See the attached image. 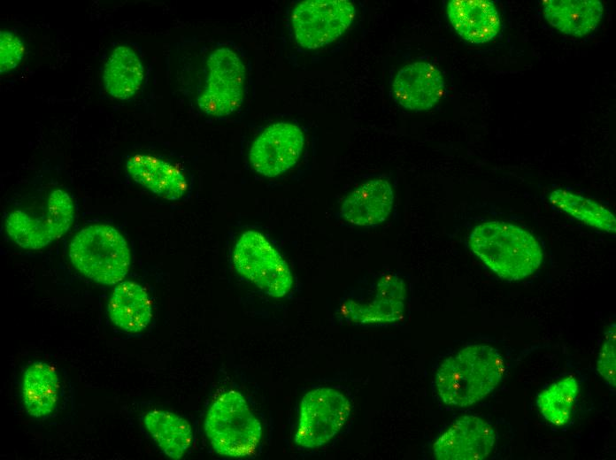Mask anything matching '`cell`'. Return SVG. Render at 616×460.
I'll return each mask as SVG.
<instances>
[{"label":"cell","mask_w":616,"mask_h":460,"mask_svg":"<svg viewBox=\"0 0 616 460\" xmlns=\"http://www.w3.org/2000/svg\"><path fill=\"white\" fill-rule=\"evenodd\" d=\"M446 12L452 27L468 42L485 43L499 33V14L491 1L451 0Z\"/></svg>","instance_id":"cell-16"},{"label":"cell","mask_w":616,"mask_h":460,"mask_svg":"<svg viewBox=\"0 0 616 460\" xmlns=\"http://www.w3.org/2000/svg\"><path fill=\"white\" fill-rule=\"evenodd\" d=\"M468 244L489 269L505 280L517 281L532 275L543 259V249L533 234L502 221L476 226Z\"/></svg>","instance_id":"cell-2"},{"label":"cell","mask_w":616,"mask_h":460,"mask_svg":"<svg viewBox=\"0 0 616 460\" xmlns=\"http://www.w3.org/2000/svg\"><path fill=\"white\" fill-rule=\"evenodd\" d=\"M233 264L236 272L272 297H283L293 286L291 271L279 251L264 234L243 232L235 244Z\"/></svg>","instance_id":"cell-5"},{"label":"cell","mask_w":616,"mask_h":460,"mask_svg":"<svg viewBox=\"0 0 616 460\" xmlns=\"http://www.w3.org/2000/svg\"><path fill=\"white\" fill-rule=\"evenodd\" d=\"M504 371L505 362L497 349L470 344L441 363L435 386L444 404L466 408L490 395L501 383Z\"/></svg>","instance_id":"cell-1"},{"label":"cell","mask_w":616,"mask_h":460,"mask_svg":"<svg viewBox=\"0 0 616 460\" xmlns=\"http://www.w3.org/2000/svg\"><path fill=\"white\" fill-rule=\"evenodd\" d=\"M497 435L492 426L475 415L458 418L433 445L438 460H482L494 449Z\"/></svg>","instance_id":"cell-12"},{"label":"cell","mask_w":616,"mask_h":460,"mask_svg":"<svg viewBox=\"0 0 616 460\" xmlns=\"http://www.w3.org/2000/svg\"><path fill=\"white\" fill-rule=\"evenodd\" d=\"M549 200L556 208L589 226L606 233L616 232L612 212L591 199L558 188L550 194Z\"/></svg>","instance_id":"cell-22"},{"label":"cell","mask_w":616,"mask_h":460,"mask_svg":"<svg viewBox=\"0 0 616 460\" xmlns=\"http://www.w3.org/2000/svg\"><path fill=\"white\" fill-rule=\"evenodd\" d=\"M351 411L348 398L337 389L320 387L302 398L295 442L315 448L328 442L345 425Z\"/></svg>","instance_id":"cell-7"},{"label":"cell","mask_w":616,"mask_h":460,"mask_svg":"<svg viewBox=\"0 0 616 460\" xmlns=\"http://www.w3.org/2000/svg\"><path fill=\"white\" fill-rule=\"evenodd\" d=\"M144 426L161 451L169 458L181 459L191 446L193 432L182 417L166 410L149 411Z\"/></svg>","instance_id":"cell-21"},{"label":"cell","mask_w":616,"mask_h":460,"mask_svg":"<svg viewBox=\"0 0 616 460\" xmlns=\"http://www.w3.org/2000/svg\"><path fill=\"white\" fill-rule=\"evenodd\" d=\"M59 392L56 369L45 362L30 364L23 375L22 402L26 411L35 418L50 415L55 409Z\"/></svg>","instance_id":"cell-20"},{"label":"cell","mask_w":616,"mask_h":460,"mask_svg":"<svg viewBox=\"0 0 616 460\" xmlns=\"http://www.w3.org/2000/svg\"><path fill=\"white\" fill-rule=\"evenodd\" d=\"M366 294H349L342 300L339 315L346 322L363 326L397 323L404 318L406 289L393 272L382 273Z\"/></svg>","instance_id":"cell-8"},{"label":"cell","mask_w":616,"mask_h":460,"mask_svg":"<svg viewBox=\"0 0 616 460\" xmlns=\"http://www.w3.org/2000/svg\"><path fill=\"white\" fill-rule=\"evenodd\" d=\"M304 147L302 129L292 123L277 122L266 127L253 141L249 160L262 176L273 178L291 169Z\"/></svg>","instance_id":"cell-11"},{"label":"cell","mask_w":616,"mask_h":460,"mask_svg":"<svg viewBox=\"0 0 616 460\" xmlns=\"http://www.w3.org/2000/svg\"><path fill=\"white\" fill-rule=\"evenodd\" d=\"M579 394V383L568 376L551 384L540 392L535 400L542 417L555 426H563L570 419Z\"/></svg>","instance_id":"cell-23"},{"label":"cell","mask_w":616,"mask_h":460,"mask_svg":"<svg viewBox=\"0 0 616 460\" xmlns=\"http://www.w3.org/2000/svg\"><path fill=\"white\" fill-rule=\"evenodd\" d=\"M25 44L11 31L0 32V72L5 73L18 67L24 58Z\"/></svg>","instance_id":"cell-25"},{"label":"cell","mask_w":616,"mask_h":460,"mask_svg":"<svg viewBox=\"0 0 616 460\" xmlns=\"http://www.w3.org/2000/svg\"><path fill=\"white\" fill-rule=\"evenodd\" d=\"M245 88V66L228 47L213 50L206 61V77L197 96V105L211 117H227L242 104Z\"/></svg>","instance_id":"cell-6"},{"label":"cell","mask_w":616,"mask_h":460,"mask_svg":"<svg viewBox=\"0 0 616 460\" xmlns=\"http://www.w3.org/2000/svg\"><path fill=\"white\" fill-rule=\"evenodd\" d=\"M126 169L135 183L166 200L178 201L187 193L188 181L182 171L158 157L134 154L127 157Z\"/></svg>","instance_id":"cell-15"},{"label":"cell","mask_w":616,"mask_h":460,"mask_svg":"<svg viewBox=\"0 0 616 460\" xmlns=\"http://www.w3.org/2000/svg\"><path fill=\"white\" fill-rule=\"evenodd\" d=\"M356 15L354 4L347 0H306L291 14L296 42L304 49L316 50L340 37Z\"/></svg>","instance_id":"cell-9"},{"label":"cell","mask_w":616,"mask_h":460,"mask_svg":"<svg viewBox=\"0 0 616 460\" xmlns=\"http://www.w3.org/2000/svg\"><path fill=\"white\" fill-rule=\"evenodd\" d=\"M391 89L399 105L409 111H422L431 109L443 98L445 81L435 65L416 61L397 73Z\"/></svg>","instance_id":"cell-13"},{"label":"cell","mask_w":616,"mask_h":460,"mask_svg":"<svg viewBox=\"0 0 616 460\" xmlns=\"http://www.w3.org/2000/svg\"><path fill=\"white\" fill-rule=\"evenodd\" d=\"M542 6L551 27L576 37L594 31L604 14L603 4L598 0H543Z\"/></svg>","instance_id":"cell-17"},{"label":"cell","mask_w":616,"mask_h":460,"mask_svg":"<svg viewBox=\"0 0 616 460\" xmlns=\"http://www.w3.org/2000/svg\"><path fill=\"white\" fill-rule=\"evenodd\" d=\"M74 218V204L63 189L50 193L47 208L42 216H32L23 211L11 212L5 220L9 236L20 247L41 249L62 236Z\"/></svg>","instance_id":"cell-10"},{"label":"cell","mask_w":616,"mask_h":460,"mask_svg":"<svg viewBox=\"0 0 616 460\" xmlns=\"http://www.w3.org/2000/svg\"><path fill=\"white\" fill-rule=\"evenodd\" d=\"M393 204L391 184L383 179H373L360 185L343 201L338 215L353 226L374 227L387 219Z\"/></svg>","instance_id":"cell-14"},{"label":"cell","mask_w":616,"mask_h":460,"mask_svg":"<svg viewBox=\"0 0 616 460\" xmlns=\"http://www.w3.org/2000/svg\"><path fill=\"white\" fill-rule=\"evenodd\" d=\"M204 432L217 454L243 458L256 451L262 437V426L244 396L236 390H228L209 408Z\"/></svg>","instance_id":"cell-3"},{"label":"cell","mask_w":616,"mask_h":460,"mask_svg":"<svg viewBox=\"0 0 616 460\" xmlns=\"http://www.w3.org/2000/svg\"><path fill=\"white\" fill-rule=\"evenodd\" d=\"M597 371L611 388L616 386V327L611 325L604 334V340L597 361Z\"/></svg>","instance_id":"cell-24"},{"label":"cell","mask_w":616,"mask_h":460,"mask_svg":"<svg viewBox=\"0 0 616 460\" xmlns=\"http://www.w3.org/2000/svg\"><path fill=\"white\" fill-rule=\"evenodd\" d=\"M143 78V64L132 48L119 45L112 50L103 72L104 87L111 96L119 100L133 97Z\"/></svg>","instance_id":"cell-19"},{"label":"cell","mask_w":616,"mask_h":460,"mask_svg":"<svg viewBox=\"0 0 616 460\" xmlns=\"http://www.w3.org/2000/svg\"><path fill=\"white\" fill-rule=\"evenodd\" d=\"M73 266L87 278L114 285L127 275L130 252L121 234L109 225H92L78 232L69 245Z\"/></svg>","instance_id":"cell-4"},{"label":"cell","mask_w":616,"mask_h":460,"mask_svg":"<svg viewBox=\"0 0 616 460\" xmlns=\"http://www.w3.org/2000/svg\"><path fill=\"white\" fill-rule=\"evenodd\" d=\"M112 323L127 333L144 330L152 318L150 298L141 285L122 281L113 289L108 303Z\"/></svg>","instance_id":"cell-18"}]
</instances>
